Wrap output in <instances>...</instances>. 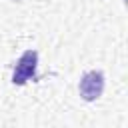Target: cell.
Returning <instances> with one entry per match:
<instances>
[{"label": "cell", "mask_w": 128, "mask_h": 128, "mask_svg": "<svg viewBox=\"0 0 128 128\" xmlns=\"http://www.w3.org/2000/svg\"><path fill=\"white\" fill-rule=\"evenodd\" d=\"M36 64H38V54L36 50H26L18 62H16V68H14V76H12V82L14 84H26L30 78L36 76Z\"/></svg>", "instance_id": "1"}, {"label": "cell", "mask_w": 128, "mask_h": 128, "mask_svg": "<svg viewBox=\"0 0 128 128\" xmlns=\"http://www.w3.org/2000/svg\"><path fill=\"white\" fill-rule=\"evenodd\" d=\"M78 88H80V96L84 100H88V102L100 98L102 96V90H104V76H102V72H96V70L86 72L82 76Z\"/></svg>", "instance_id": "2"}]
</instances>
